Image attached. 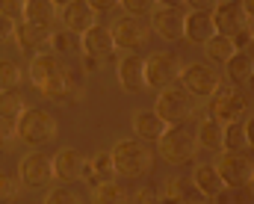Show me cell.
<instances>
[{
  "instance_id": "obj_1",
  "label": "cell",
  "mask_w": 254,
  "mask_h": 204,
  "mask_svg": "<svg viewBox=\"0 0 254 204\" xmlns=\"http://www.w3.org/2000/svg\"><path fill=\"white\" fill-rule=\"evenodd\" d=\"M30 83L45 95V98H51V101H57L60 98V92H63L65 86V77H68V60L60 57V54H54V51H48V54H36V57H30Z\"/></svg>"
},
{
  "instance_id": "obj_2",
  "label": "cell",
  "mask_w": 254,
  "mask_h": 204,
  "mask_svg": "<svg viewBox=\"0 0 254 204\" xmlns=\"http://www.w3.org/2000/svg\"><path fill=\"white\" fill-rule=\"evenodd\" d=\"M15 134H18V142H24L30 148L33 145H48L60 134V122L45 107H27L15 122Z\"/></svg>"
},
{
  "instance_id": "obj_3",
  "label": "cell",
  "mask_w": 254,
  "mask_h": 204,
  "mask_svg": "<svg viewBox=\"0 0 254 204\" xmlns=\"http://www.w3.org/2000/svg\"><path fill=\"white\" fill-rule=\"evenodd\" d=\"M110 154H113L116 175H125V178H139V175L151 172V166H154V151H151L142 139L122 136V139L113 145Z\"/></svg>"
},
{
  "instance_id": "obj_4",
  "label": "cell",
  "mask_w": 254,
  "mask_h": 204,
  "mask_svg": "<svg viewBox=\"0 0 254 204\" xmlns=\"http://www.w3.org/2000/svg\"><path fill=\"white\" fill-rule=\"evenodd\" d=\"M157 151L166 163L178 166V163H190L198 151V139H195V131H192L187 122L181 125H169L163 136L157 139Z\"/></svg>"
},
{
  "instance_id": "obj_5",
  "label": "cell",
  "mask_w": 254,
  "mask_h": 204,
  "mask_svg": "<svg viewBox=\"0 0 254 204\" xmlns=\"http://www.w3.org/2000/svg\"><path fill=\"white\" fill-rule=\"evenodd\" d=\"M195 110H198V98L190 95L184 86H169V89H163L160 92V98H157V107H154V113L166 122V125H181V122H187L195 116Z\"/></svg>"
},
{
  "instance_id": "obj_6",
  "label": "cell",
  "mask_w": 254,
  "mask_h": 204,
  "mask_svg": "<svg viewBox=\"0 0 254 204\" xmlns=\"http://www.w3.org/2000/svg\"><path fill=\"white\" fill-rule=\"evenodd\" d=\"M184 60L172 51H154L151 57H145V86L151 89H169L181 80Z\"/></svg>"
},
{
  "instance_id": "obj_7",
  "label": "cell",
  "mask_w": 254,
  "mask_h": 204,
  "mask_svg": "<svg viewBox=\"0 0 254 204\" xmlns=\"http://www.w3.org/2000/svg\"><path fill=\"white\" fill-rule=\"evenodd\" d=\"M210 101H213V104H210V116L219 119L222 125H225V122H240V119H246L249 110H252L249 101H246V98L237 92V86L228 83V80H225V83L219 80V86L213 89Z\"/></svg>"
},
{
  "instance_id": "obj_8",
  "label": "cell",
  "mask_w": 254,
  "mask_h": 204,
  "mask_svg": "<svg viewBox=\"0 0 254 204\" xmlns=\"http://www.w3.org/2000/svg\"><path fill=\"white\" fill-rule=\"evenodd\" d=\"M18 181L27 190H45V187H51V181H54L51 157L42 154V151H27L21 157V163H18Z\"/></svg>"
},
{
  "instance_id": "obj_9",
  "label": "cell",
  "mask_w": 254,
  "mask_h": 204,
  "mask_svg": "<svg viewBox=\"0 0 254 204\" xmlns=\"http://www.w3.org/2000/svg\"><path fill=\"white\" fill-rule=\"evenodd\" d=\"M219 71L210 66L207 60L204 63H184V71H181V86L195 95L198 101H204V98H210L213 95V89L219 86Z\"/></svg>"
},
{
  "instance_id": "obj_10",
  "label": "cell",
  "mask_w": 254,
  "mask_h": 204,
  "mask_svg": "<svg viewBox=\"0 0 254 204\" xmlns=\"http://www.w3.org/2000/svg\"><path fill=\"white\" fill-rule=\"evenodd\" d=\"M110 33H113L116 51H125V54H127V51H136V48H142V45L148 42L151 27H148L139 15H122V18H116V21H113Z\"/></svg>"
},
{
  "instance_id": "obj_11",
  "label": "cell",
  "mask_w": 254,
  "mask_h": 204,
  "mask_svg": "<svg viewBox=\"0 0 254 204\" xmlns=\"http://www.w3.org/2000/svg\"><path fill=\"white\" fill-rule=\"evenodd\" d=\"M216 172H219V178L228 190H240V187H249V181H252L254 160L246 157V151L243 154H225L222 151V160L216 163Z\"/></svg>"
},
{
  "instance_id": "obj_12",
  "label": "cell",
  "mask_w": 254,
  "mask_h": 204,
  "mask_svg": "<svg viewBox=\"0 0 254 204\" xmlns=\"http://www.w3.org/2000/svg\"><path fill=\"white\" fill-rule=\"evenodd\" d=\"M80 48H83L80 57H92V60H101V63H107L119 54L110 27H104V24H92L89 30H83L80 33Z\"/></svg>"
},
{
  "instance_id": "obj_13",
  "label": "cell",
  "mask_w": 254,
  "mask_h": 204,
  "mask_svg": "<svg viewBox=\"0 0 254 204\" xmlns=\"http://www.w3.org/2000/svg\"><path fill=\"white\" fill-rule=\"evenodd\" d=\"M12 39L21 48V54H27V57H36V54H48L51 51V30L48 27H33L27 21H15Z\"/></svg>"
},
{
  "instance_id": "obj_14",
  "label": "cell",
  "mask_w": 254,
  "mask_h": 204,
  "mask_svg": "<svg viewBox=\"0 0 254 204\" xmlns=\"http://www.w3.org/2000/svg\"><path fill=\"white\" fill-rule=\"evenodd\" d=\"M210 15H213L216 33H222V36H234V33L246 30L249 21H252V18L246 15V9H243L240 0H219V6H216Z\"/></svg>"
},
{
  "instance_id": "obj_15",
  "label": "cell",
  "mask_w": 254,
  "mask_h": 204,
  "mask_svg": "<svg viewBox=\"0 0 254 204\" xmlns=\"http://www.w3.org/2000/svg\"><path fill=\"white\" fill-rule=\"evenodd\" d=\"M184 15L187 12L178 9V6H157L151 12V27L160 39L178 42V39H184Z\"/></svg>"
},
{
  "instance_id": "obj_16",
  "label": "cell",
  "mask_w": 254,
  "mask_h": 204,
  "mask_svg": "<svg viewBox=\"0 0 254 204\" xmlns=\"http://www.w3.org/2000/svg\"><path fill=\"white\" fill-rule=\"evenodd\" d=\"M116 166H113V154L110 151H95L92 157L83 160V169H80V181H86L89 187H98V184H107V181H116Z\"/></svg>"
},
{
  "instance_id": "obj_17",
  "label": "cell",
  "mask_w": 254,
  "mask_h": 204,
  "mask_svg": "<svg viewBox=\"0 0 254 204\" xmlns=\"http://www.w3.org/2000/svg\"><path fill=\"white\" fill-rule=\"evenodd\" d=\"M116 77H119V86L125 92H142V89H148L145 86V57H139L133 51L125 54L119 60V66H116Z\"/></svg>"
},
{
  "instance_id": "obj_18",
  "label": "cell",
  "mask_w": 254,
  "mask_h": 204,
  "mask_svg": "<svg viewBox=\"0 0 254 204\" xmlns=\"http://www.w3.org/2000/svg\"><path fill=\"white\" fill-rule=\"evenodd\" d=\"M216 33V24H213V15L210 12H198V9H190L184 15V39L192 42V45H204L210 36Z\"/></svg>"
},
{
  "instance_id": "obj_19",
  "label": "cell",
  "mask_w": 254,
  "mask_h": 204,
  "mask_svg": "<svg viewBox=\"0 0 254 204\" xmlns=\"http://www.w3.org/2000/svg\"><path fill=\"white\" fill-rule=\"evenodd\" d=\"M83 154L77 148H60L54 157H51V166H54V178H60L63 184L71 181H80V169H83Z\"/></svg>"
},
{
  "instance_id": "obj_20",
  "label": "cell",
  "mask_w": 254,
  "mask_h": 204,
  "mask_svg": "<svg viewBox=\"0 0 254 204\" xmlns=\"http://www.w3.org/2000/svg\"><path fill=\"white\" fill-rule=\"evenodd\" d=\"M63 24L74 33H83L92 24H98V12L86 0H71L68 6H63Z\"/></svg>"
},
{
  "instance_id": "obj_21",
  "label": "cell",
  "mask_w": 254,
  "mask_h": 204,
  "mask_svg": "<svg viewBox=\"0 0 254 204\" xmlns=\"http://www.w3.org/2000/svg\"><path fill=\"white\" fill-rule=\"evenodd\" d=\"M192 181H195V187H198L207 199H216L222 190H228V187L222 184L219 172H216V163H207V160H198V163L192 166Z\"/></svg>"
},
{
  "instance_id": "obj_22",
  "label": "cell",
  "mask_w": 254,
  "mask_h": 204,
  "mask_svg": "<svg viewBox=\"0 0 254 204\" xmlns=\"http://www.w3.org/2000/svg\"><path fill=\"white\" fill-rule=\"evenodd\" d=\"M166 128L169 125L154 110H136L133 113V134H136V139H142V142H157Z\"/></svg>"
},
{
  "instance_id": "obj_23",
  "label": "cell",
  "mask_w": 254,
  "mask_h": 204,
  "mask_svg": "<svg viewBox=\"0 0 254 204\" xmlns=\"http://www.w3.org/2000/svg\"><path fill=\"white\" fill-rule=\"evenodd\" d=\"M21 21H27L33 27H48L51 30V24L57 21L54 0H24V18Z\"/></svg>"
},
{
  "instance_id": "obj_24",
  "label": "cell",
  "mask_w": 254,
  "mask_h": 204,
  "mask_svg": "<svg viewBox=\"0 0 254 204\" xmlns=\"http://www.w3.org/2000/svg\"><path fill=\"white\" fill-rule=\"evenodd\" d=\"M201 48H204V57H207V63H210V66H225V63L237 54V48H234L231 36H222V33H213Z\"/></svg>"
},
{
  "instance_id": "obj_25",
  "label": "cell",
  "mask_w": 254,
  "mask_h": 204,
  "mask_svg": "<svg viewBox=\"0 0 254 204\" xmlns=\"http://www.w3.org/2000/svg\"><path fill=\"white\" fill-rule=\"evenodd\" d=\"M254 71V51H237L228 63H225V74H228V83L240 86L249 80V74Z\"/></svg>"
},
{
  "instance_id": "obj_26",
  "label": "cell",
  "mask_w": 254,
  "mask_h": 204,
  "mask_svg": "<svg viewBox=\"0 0 254 204\" xmlns=\"http://www.w3.org/2000/svg\"><path fill=\"white\" fill-rule=\"evenodd\" d=\"M86 92H89V86H86V71L71 68L57 101H60V104H80V101H86Z\"/></svg>"
},
{
  "instance_id": "obj_27",
  "label": "cell",
  "mask_w": 254,
  "mask_h": 204,
  "mask_svg": "<svg viewBox=\"0 0 254 204\" xmlns=\"http://www.w3.org/2000/svg\"><path fill=\"white\" fill-rule=\"evenodd\" d=\"M51 51L60 54V57H65V60L80 57V54H83V48H80V33H74V30H68V27L51 33Z\"/></svg>"
},
{
  "instance_id": "obj_28",
  "label": "cell",
  "mask_w": 254,
  "mask_h": 204,
  "mask_svg": "<svg viewBox=\"0 0 254 204\" xmlns=\"http://www.w3.org/2000/svg\"><path fill=\"white\" fill-rule=\"evenodd\" d=\"M243 122H246V119H240V122H225V128H222V151H225V154H243V151L249 148Z\"/></svg>"
},
{
  "instance_id": "obj_29",
  "label": "cell",
  "mask_w": 254,
  "mask_h": 204,
  "mask_svg": "<svg viewBox=\"0 0 254 204\" xmlns=\"http://www.w3.org/2000/svg\"><path fill=\"white\" fill-rule=\"evenodd\" d=\"M166 184L172 187V193H175L178 204H204L207 202V196L195 187L192 178H166Z\"/></svg>"
},
{
  "instance_id": "obj_30",
  "label": "cell",
  "mask_w": 254,
  "mask_h": 204,
  "mask_svg": "<svg viewBox=\"0 0 254 204\" xmlns=\"http://www.w3.org/2000/svg\"><path fill=\"white\" fill-rule=\"evenodd\" d=\"M222 122L219 119H213V116H207L201 125H198V131H195V139H198V145H204V148H216V151H222Z\"/></svg>"
},
{
  "instance_id": "obj_31",
  "label": "cell",
  "mask_w": 254,
  "mask_h": 204,
  "mask_svg": "<svg viewBox=\"0 0 254 204\" xmlns=\"http://www.w3.org/2000/svg\"><path fill=\"white\" fill-rule=\"evenodd\" d=\"M27 110V101H24V95L18 92V89H6V92H0V119H6V122H18V116Z\"/></svg>"
},
{
  "instance_id": "obj_32",
  "label": "cell",
  "mask_w": 254,
  "mask_h": 204,
  "mask_svg": "<svg viewBox=\"0 0 254 204\" xmlns=\"http://www.w3.org/2000/svg\"><path fill=\"white\" fill-rule=\"evenodd\" d=\"M92 199H95V204H127L130 202V196H127L116 181H107V184L92 187Z\"/></svg>"
},
{
  "instance_id": "obj_33",
  "label": "cell",
  "mask_w": 254,
  "mask_h": 204,
  "mask_svg": "<svg viewBox=\"0 0 254 204\" xmlns=\"http://www.w3.org/2000/svg\"><path fill=\"white\" fill-rule=\"evenodd\" d=\"M21 80H24V68L18 66L15 60L3 57V60H0V92H6V89H18Z\"/></svg>"
},
{
  "instance_id": "obj_34",
  "label": "cell",
  "mask_w": 254,
  "mask_h": 204,
  "mask_svg": "<svg viewBox=\"0 0 254 204\" xmlns=\"http://www.w3.org/2000/svg\"><path fill=\"white\" fill-rule=\"evenodd\" d=\"M21 193H24V184L15 175H0V204L21 199Z\"/></svg>"
},
{
  "instance_id": "obj_35",
  "label": "cell",
  "mask_w": 254,
  "mask_h": 204,
  "mask_svg": "<svg viewBox=\"0 0 254 204\" xmlns=\"http://www.w3.org/2000/svg\"><path fill=\"white\" fill-rule=\"evenodd\" d=\"M45 204H83V199L74 193V190H48V196H45Z\"/></svg>"
},
{
  "instance_id": "obj_36",
  "label": "cell",
  "mask_w": 254,
  "mask_h": 204,
  "mask_svg": "<svg viewBox=\"0 0 254 204\" xmlns=\"http://www.w3.org/2000/svg\"><path fill=\"white\" fill-rule=\"evenodd\" d=\"M18 145V134H15V122L0 119V151H12Z\"/></svg>"
},
{
  "instance_id": "obj_37",
  "label": "cell",
  "mask_w": 254,
  "mask_h": 204,
  "mask_svg": "<svg viewBox=\"0 0 254 204\" xmlns=\"http://www.w3.org/2000/svg\"><path fill=\"white\" fill-rule=\"evenodd\" d=\"M119 6H125L127 15H145L157 9V0H119Z\"/></svg>"
},
{
  "instance_id": "obj_38",
  "label": "cell",
  "mask_w": 254,
  "mask_h": 204,
  "mask_svg": "<svg viewBox=\"0 0 254 204\" xmlns=\"http://www.w3.org/2000/svg\"><path fill=\"white\" fill-rule=\"evenodd\" d=\"M0 15H6L9 21H21L24 18V0H0Z\"/></svg>"
},
{
  "instance_id": "obj_39",
  "label": "cell",
  "mask_w": 254,
  "mask_h": 204,
  "mask_svg": "<svg viewBox=\"0 0 254 204\" xmlns=\"http://www.w3.org/2000/svg\"><path fill=\"white\" fill-rule=\"evenodd\" d=\"M133 204H157V190L154 187H136V193H133Z\"/></svg>"
},
{
  "instance_id": "obj_40",
  "label": "cell",
  "mask_w": 254,
  "mask_h": 204,
  "mask_svg": "<svg viewBox=\"0 0 254 204\" xmlns=\"http://www.w3.org/2000/svg\"><path fill=\"white\" fill-rule=\"evenodd\" d=\"M231 42H234V48H237V51H252V33H249V27H246V30H240V33H234V36H231Z\"/></svg>"
},
{
  "instance_id": "obj_41",
  "label": "cell",
  "mask_w": 254,
  "mask_h": 204,
  "mask_svg": "<svg viewBox=\"0 0 254 204\" xmlns=\"http://www.w3.org/2000/svg\"><path fill=\"white\" fill-rule=\"evenodd\" d=\"M184 6L198 9V12H213V9L219 6V0H184Z\"/></svg>"
},
{
  "instance_id": "obj_42",
  "label": "cell",
  "mask_w": 254,
  "mask_h": 204,
  "mask_svg": "<svg viewBox=\"0 0 254 204\" xmlns=\"http://www.w3.org/2000/svg\"><path fill=\"white\" fill-rule=\"evenodd\" d=\"M157 204H178L175 199V193H172V187L163 181V190H157Z\"/></svg>"
},
{
  "instance_id": "obj_43",
  "label": "cell",
  "mask_w": 254,
  "mask_h": 204,
  "mask_svg": "<svg viewBox=\"0 0 254 204\" xmlns=\"http://www.w3.org/2000/svg\"><path fill=\"white\" fill-rule=\"evenodd\" d=\"M95 12H113L116 6H119V0H86Z\"/></svg>"
},
{
  "instance_id": "obj_44",
  "label": "cell",
  "mask_w": 254,
  "mask_h": 204,
  "mask_svg": "<svg viewBox=\"0 0 254 204\" xmlns=\"http://www.w3.org/2000/svg\"><path fill=\"white\" fill-rule=\"evenodd\" d=\"M12 27H15V21H9L6 15H0V45L12 39Z\"/></svg>"
},
{
  "instance_id": "obj_45",
  "label": "cell",
  "mask_w": 254,
  "mask_h": 204,
  "mask_svg": "<svg viewBox=\"0 0 254 204\" xmlns=\"http://www.w3.org/2000/svg\"><path fill=\"white\" fill-rule=\"evenodd\" d=\"M243 128H246V142L254 148V116H249V119L243 122Z\"/></svg>"
},
{
  "instance_id": "obj_46",
  "label": "cell",
  "mask_w": 254,
  "mask_h": 204,
  "mask_svg": "<svg viewBox=\"0 0 254 204\" xmlns=\"http://www.w3.org/2000/svg\"><path fill=\"white\" fill-rule=\"evenodd\" d=\"M216 204H237V199H234L231 190H222V193L216 196Z\"/></svg>"
},
{
  "instance_id": "obj_47",
  "label": "cell",
  "mask_w": 254,
  "mask_h": 204,
  "mask_svg": "<svg viewBox=\"0 0 254 204\" xmlns=\"http://www.w3.org/2000/svg\"><path fill=\"white\" fill-rule=\"evenodd\" d=\"M240 3H243L246 15H249V18H254V0H240Z\"/></svg>"
},
{
  "instance_id": "obj_48",
  "label": "cell",
  "mask_w": 254,
  "mask_h": 204,
  "mask_svg": "<svg viewBox=\"0 0 254 204\" xmlns=\"http://www.w3.org/2000/svg\"><path fill=\"white\" fill-rule=\"evenodd\" d=\"M157 6H178V9H181L184 0H157Z\"/></svg>"
},
{
  "instance_id": "obj_49",
  "label": "cell",
  "mask_w": 254,
  "mask_h": 204,
  "mask_svg": "<svg viewBox=\"0 0 254 204\" xmlns=\"http://www.w3.org/2000/svg\"><path fill=\"white\" fill-rule=\"evenodd\" d=\"M246 86H249V89H252V92H254V71H252V74H249V80H246Z\"/></svg>"
},
{
  "instance_id": "obj_50",
  "label": "cell",
  "mask_w": 254,
  "mask_h": 204,
  "mask_svg": "<svg viewBox=\"0 0 254 204\" xmlns=\"http://www.w3.org/2000/svg\"><path fill=\"white\" fill-rule=\"evenodd\" d=\"M68 3H71V0H54V6H57V9H63V6H68Z\"/></svg>"
},
{
  "instance_id": "obj_51",
  "label": "cell",
  "mask_w": 254,
  "mask_h": 204,
  "mask_svg": "<svg viewBox=\"0 0 254 204\" xmlns=\"http://www.w3.org/2000/svg\"><path fill=\"white\" fill-rule=\"evenodd\" d=\"M249 33H252V42H254V18L249 21Z\"/></svg>"
},
{
  "instance_id": "obj_52",
  "label": "cell",
  "mask_w": 254,
  "mask_h": 204,
  "mask_svg": "<svg viewBox=\"0 0 254 204\" xmlns=\"http://www.w3.org/2000/svg\"><path fill=\"white\" fill-rule=\"evenodd\" d=\"M249 190H252V193H254V175H252V181H249Z\"/></svg>"
}]
</instances>
